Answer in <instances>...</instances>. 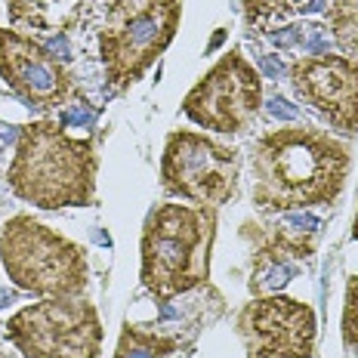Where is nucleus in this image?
<instances>
[{"instance_id":"3","label":"nucleus","mask_w":358,"mask_h":358,"mask_svg":"<svg viewBox=\"0 0 358 358\" xmlns=\"http://www.w3.org/2000/svg\"><path fill=\"white\" fill-rule=\"evenodd\" d=\"M213 207L158 204L143 226V285L161 303L198 287L210 275Z\"/></svg>"},{"instance_id":"11","label":"nucleus","mask_w":358,"mask_h":358,"mask_svg":"<svg viewBox=\"0 0 358 358\" xmlns=\"http://www.w3.org/2000/svg\"><path fill=\"white\" fill-rule=\"evenodd\" d=\"M290 84L309 108L343 133H358V62L349 56L312 53L290 65Z\"/></svg>"},{"instance_id":"14","label":"nucleus","mask_w":358,"mask_h":358,"mask_svg":"<svg viewBox=\"0 0 358 358\" xmlns=\"http://www.w3.org/2000/svg\"><path fill=\"white\" fill-rule=\"evenodd\" d=\"M179 352V337L155 331L152 324H124L115 358H170Z\"/></svg>"},{"instance_id":"12","label":"nucleus","mask_w":358,"mask_h":358,"mask_svg":"<svg viewBox=\"0 0 358 358\" xmlns=\"http://www.w3.org/2000/svg\"><path fill=\"white\" fill-rule=\"evenodd\" d=\"M13 25L31 31H69L84 13V0H3Z\"/></svg>"},{"instance_id":"10","label":"nucleus","mask_w":358,"mask_h":358,"mask_svg":"<svg viewBox=\"0 0 358 358\" xmlns=\"http://www.w3.org/2000/svg\"><path fill=\"white\" fill-rule=\"evenodd\" d=\"M0 78L37 111L59 108L74 96V78L43 43L0 28Z\"/></svg>"},{"instance_id":"21","label":"nucleus","mask_w":358,"mask_h":358,"mask_svg":"<svg viewBox=\"0 0 358 358\" xmlns=\"http://www.w3.org/2000/svg\"><path fill=\"white\" fill-rule=\"evenodd\" d=\"M266 71L268 74H281L285 69H281V62H272V59H266Z\"/></svg>"},{"instance_id":"16","label":"nucleus","mask_w":358,"mask_h":358,"mask_svg":"<svg viewBox=\"0 0 358 358\" xmlns=\"http://www.w3.org/2000/svg\"><path fill=\"white\" fill-rule=\"evenodd\" d=\"M327 22H331L337 47L358 62V0H331Z\"/></svg>"},{"instance_id":"15","label":"nucleus","mask_w":358,"mask_h":358,"mask_svg":"<svg viewBox=\"0 0 358 358\" xmlns=\"http://www.w3.org/2000/svg\"><path fill=\"white\" fill-rule=\"evenodd\" d=\"M322 229V220L303 210H287L285 216H278L275 222L272 241L278 244L281 250H287L290 257H309L312 248H315V235Z\"/></svg>"},{"instance_id":"1","label":"nucleus","mask_w":358,"mask_h":358,"mask_svg":"<svg viewBox=\"0 0 358 358\" xmlns=\"http://www.w3.org/2000/svg\"><path fill=\"white\" fill-rule=\"evenodd\" d=\"M250 167L253 204L287 213L337 201L349 173V152L315 127H281L257 139Z\"/></svg>"},{"instance_id":"8","label":"nucleus","mask_w":358,"mask_h":358,"mask_svg":"<svg viewBox=\"0 0 358 358\" xmlns=\"http://www.w3.org/2000/svg\"><path fill=\"white\" fill-rule=\"evenodd\" d=\"M263 102V80L241 53H226L204 80L185 96L182 111L198 127L216 133H244Z\"/></svg>"},{"instance_id":"6","label":"nucleus","mask_w":358,"mask_h":358,"mask_svg":"<svg viewBox=\"0 0 358 358\" xmlns=\"http://www.w3.org/2000/svg\"><path fill=\"white\" fill-rule=\"evenodd\" d=\"M6 340L22 358H99L102 322L93 303L78 296H47L6 322Z\"/></svg>"},{"instance_id":"7","label":"nucleus","mask_w":358,"mask_h":358,"mask_svg":"<svg viewBox=\"0 0 358 358\" xmlns=\"http://www.w3.org/2000/svg\"><path fill=\"white\" fill-rule=\"evenodd\" d=\"M164 192L201 207L226 204L238 189V152L204 133L176 130L167 136L161 161Z\"/></svg>"},{"instance_id":"18","label":"nucleus","mask_w":358,"mask_h":358,"mask_svg":"<svg viewBox=\"0 0 358 358\" xmlns=\"http://www.w3.org/2000/svg\"><path fill=\"white\" fill-rule=\"evenodd\" d=\"M343 337L349 346L358 349V278L349 281L346 287V309H343Z\"/></svg>"},{"instance_id":"20","label":"nucleus","mask_w":358,"mask_h":358,"mask_svg":"<svg viewBox=\"0 0 358 358\" xmlns=\"http://www.w3.org/2000/svg\"><path fill=\"white\" fill-rule=\"evenodd\" d=\"M268 115H272V117H287V121H294V117H296V108L290 106L285 96H272V102H268Z\"/></svg>"},{"instance_id":"19","label":"nucleus","mask_w":358,"mask_h":358,"mask_svg":"<svg viewBox=\"0 0 358 358\" xmlns=\"http://www.w3.org/2000/svg\"><path fill=\"white\" fill-rule=\"evenodd\" d=\"M93 108H90L87 106V102H80V106H71V108H65L62 111V121H59V124H62V127H90V124H93Z\"/></svg>"},{"instance_id":"9","label":"nucleus","mask_w":358,"mask_h":358,"mask_svg":"<svg viewBox=\"0 0 358 358\" xmlns=\"http://www.w3.org/2000/svg\"><path fill=\"white\" fill-rule=\"evenodd\" d=\"M238 334L250 358H312L315 312L290 296H257L238 312Z\"/></svg>"},{"instance_id":"4","label":"nucleus","mask_w":358,"mask_h":358,"mask_svg":"<svg viewBox=\"0 0 358 358\" xmlns=\"http://www.w3.org/2000/svg\"><path fill=\"white\" fill-rule=\"evenodd\" d=\"M0 263L28 294L78 296L90 281L87 250L31 216H13L0 232Z\"/></svg>"},{"instance_id":"22","label":"nucleus","mask_w":358,"mask_h":358,"mask_svg":"<svg viewBox=\"0 0 358 358\" xmlns=\"http://www.w3.org/2000/svg\"><path fill=\"white\" fill-rule=\"evenodd\" d=\"M352 235L358 238V216H355V226H352Z\"/></svg>"},{"instance_id":"17","label":"nucleus","mask_w":358,"mask_h":358,"mask_svg":"<svg viewBox=\"0 0 358 358\" xmlns=\"http://www.w3.org/2000/svg\"><path fill=\"white\" fill-rule=\"evenodd\" d=\"M244 10H248V19L263 25V22H272V19H287L294 13L306 10L309 0H241Z\"/></svg>"},{"instance_id":"2","label":"nucleus","mask_w":358,"mask_h":358,"mask_svg":"<svg viewBox=\"0 0 358 358\" xmlns=\"http://www.w3.org/2000/svg\"><path fill=\"white\" fill-rule=\"evenodd\" d=\"M96 170L99 158L90 139L69 136L56 121H34L22 127L6 182L41 210L90 207L96 201Z\"/></svg>"},{"instance_id":"13","label":"nucleus","mask_w":358,"mask_h":358,"mask_svg":"<svg viewBox=\"0 0 358 358\" xmlns=\"http://www.w3.org/2000/svg\"><path fill=\"white\" fill-rule=\"evenodd\" d=\"M296 275L294 263H290V253L281 250L278 244H266L257 250L253 257V272H250V294L257 296H272L278 290H285L290 285V278Z\"/></svg>"},{"instance_id":"5","label":"nucleus","mask_w":358,"mask_h":358,"mask_svg":"<svg viewBox=\"0 0 358 358\" xmlns=\"http://www.w3.org/2000/svg\"><path fill=\"white\" fill-rule=\"evenodd\" d=\"M182 0H115L99 31V56L111 87L127 90L170 47Z\"/></svg>"}]
</instances>
